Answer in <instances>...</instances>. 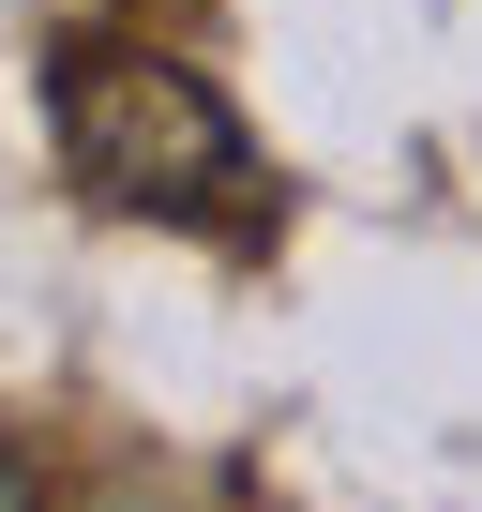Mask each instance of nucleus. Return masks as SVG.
<instances>
[{
  "label": "nucleus",
  "instance_id": "obj_1",
  "mask_svg": "<svg viewBox=\"0 0 482 512\" xmlns=\"http://www.w3.org/2000/svg\"><path fill=\"white\" fill-rule=\"evenodd\" d=\"M46 136H61L76 196L91 211H136V226H257L272 211V166H257V136H241V106L196 61L121 46V31H61Z\"/></svg>",
  "mask_w": 482,
  "mask_h": 512
},
{
  "label": "nucleus",
  "instance_id": "obj_2",
  "mask_svg": "<svg viewBox=\"0 0 482 512\" xmlns=\"http://www.w3.org/2000/svg\"><path fill=\"white\" fill-rule=\"evenodd\" d=\"M0 512H46V482H31V452L0 437Z\"/></svg>",
  "mask_w": 482,
  "mask_h": 512
}]
</instances>
